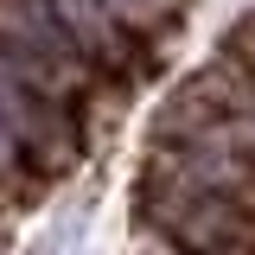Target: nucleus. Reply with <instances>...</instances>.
Listing matches in <instances>:
<instances>
[{"instance_id": "f257e3e1", "label": "nucleus", "mask_w": 255, "mask_h": 255, "mask_svg": "<svg viewBox=\"0 0 255 255\" xmlns=\"http://www.w3.org/2000/svg\"><path fill=\"white\" fill-rule=\"evenodd\" d=\"M13 159H19V140H13V128L0 115V172H13Z\"/></svg>"}]
</instances>
